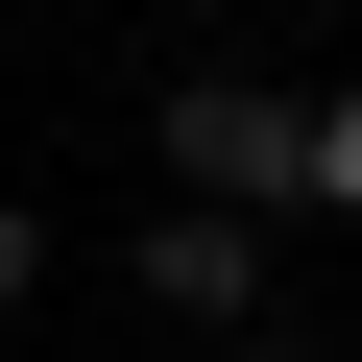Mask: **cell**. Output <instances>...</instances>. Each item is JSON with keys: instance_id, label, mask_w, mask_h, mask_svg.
Masks as SVG:
<instances>
[{"instance_id": "cell-1", "label": "cell", "mask_w": 362, "mask_h": 362, "mask_svg": "<svg viewBox=\"0 0 362 362\" xmlns=\"http://www.w3.org/2000/svg\"><path fill=\"white\" fill-rule=\"evenodd\" d=\"M145 169L290 242V218H314V97H266V73H169V97H145Z\"/></svg>"}, {"instance_id": "cell-2", "label": "cell", "mask_w": 362, "mask_h": 362, "mask_svg": "<svg viewBox=\"0 0 362 362\" xmlns=\"http://www.w3.org/2000/svg\"><path fill=\"white\" fill-rule=\"evenodd\" d=\"M145 314H169V338H266V218L145 194Z\"/></svg>"}, {"instance_id": "cell-3", "label": "cell", "mask_w": 362, "mask_h": 362, "mask_svg": "<svg viewBox=\"0 0 362 362\" xmlns=\"http://www.w3.org/2000/svg\"><path fill=\"white\" fill-rule=\"evenodd\" d=\"M314 218H338V242H362V73H338V97H314Z\"/></svg>"}, {"instance_id": "cell-4", "label": "cell", "mask_w": 362, "mask_h": 362, "mask_svg": "<svg viewBox=\"0 0 362 362\" xmlns=\"http://www.w3.org/2000/svg\"><path fill=\"white\" fill-rule=\"evenodd\" d=\"M0 314H49V194H0Z\"/></svg>"}]
</instances>
